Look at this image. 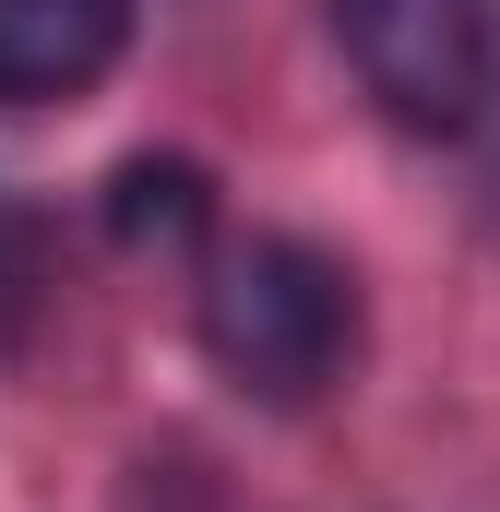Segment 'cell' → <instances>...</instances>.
Wrapping results in <instances>:
<instances>
[{"mask_svg": "<svg viewBox=\"0 0 500 512\" xmlns=\"http://www.w3.org/2000/svg\"><path fill=\"white\" fill-rule=\"evenodd\" d=\"M131 0H0V108H72L120 72Z\"/></svg>", "mask_w": 500, "mask_h": 512, "instance_id": "3", "label": "cell"}, {"mask_svg": "<svg viewBox=\"0 0 500 512\" xmlns=\"http://www.w3.org/2000/svg\"><path fill=\"white\" fill-rule=\"evenodd\" d=\"M477 131H489V203H500V72H489V108H477Z\"/></svg>", "mask_w": 500, "mask_h": 512, "instance_id": "6", "label": "cell"}, {"mask_svg": "<svg viewBox=\"0 0 500 512\" xmlns=\"http://www.w3.org/2000/svg\"><path fill=\"white\" fill-rule=\"evenodd\" d=\"M36 298H48V215H36L24 191H0V358L24 346Z\"/></svg>", "mask_w": 500, "mask_h": 512, "instance_id": "5", "label": "cell"}, {"mask_svg": "<svg viewBox=\"0 0 500 512\" xmlns=\"http://www.w3.org/2000/svg\"><path fill=\"white\" fill-rule=\"evenodd\" d=\"M334 36H346V72L370 84V108L393 131H477L500 72L489 0H334Z\"/></svg>", "mask_w": 500, "mask_h": 512, "instance_id": "2", "label": "cell"}, {"mask_svg": "<svg viewBox=\"0 0 500 512\" xmlns=\"http://www.w3.org/2000/svg\"><path fill=\"white\" fill-rule=\"evenodd\" d=\"M203 358L250 393V405H322L358 370V274L286 227H250L203 251V298H191Z\"/></svg>", "mask_w": 500, "mask_h": 512, "instance_id": "1", "label": "cell"}, {"mask_svg": "<svg viewBox=\"0 0 500 512\" xmlns=\"http://www.w3.org/2000/svg\"><path fill=\"white\" fill-rule=\"evenodd\" d=\"M108 239L120 251H215V179L191 167V155H131L120 179H108Z\"/></svg>", "mask_w": 500, "mask_h": 512, "instance_id": "4", "label": "cell"}]
</instances>
